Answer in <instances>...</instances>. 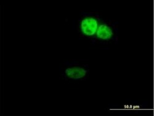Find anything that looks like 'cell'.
<instances>
[{
    "label": "cell",
    "instance_id": "1",
    "mask_svg": "<svg viewBox=\"0 0 154 116\" xmlns=\"http://www.w3.org/2000/svg\"><path fill=\"white\" fill-rule=\"evenodd\" d=\"M97 29V21L93 17H86L81 22V30L86 36H93Z\"/></svg>",
    "mask_w": 154,
    "mask_h": 116
},
{
    "label": "cell",
    "instance_id": "2",
    "mask_svg": "<svg viewBox=\"0 0 154 116\" xmlns=\"http://www.w3.org/2000/svg\"><path fill=\"white\" fill-rule=\"evenodd\" d=\"M88 74V71L80 66H70L63 72L64 77L69 79H80L85 77Z\"/></svg>",
    "mask_w": 154,
    "mask_h": 116
},
{
    "label": "cell",
    "instance_id": "3",
    "mask_svg": "<svg viewBox=\"0 0 154 116\" xmlns=\"http://www.w3.org/2000/svg\"><path fill=\"white\" fill-rule=\"evenodd\" d=\"M113 35L112 29L107 24H101L97 32V36L99 39L108 40Z\"/></svg>",
    "mask_w": 154,
    "mask_h": 116
}]
</instances>
